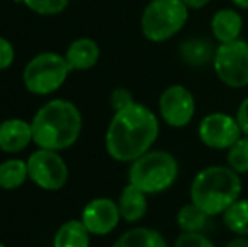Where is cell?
<instances>
[{
  "label": "cell",
  "mask_w": 248,
  "mask_h": 247,
  "mask_svg": "<svg viewBox=\"0 0 248 247\" xmlns=\"http://www.w3.org/2000/svg\"><path fill=\"white\" fill-rule=\"evenodd\" d=\"M69 73L71 68L62 54L52 51L39 53L24 68V86L32 95L46 97L64 85Z\"/></svg>",
  "instance_id": "obj_6"
},
{
  "label": "cell",
  "mask_w": 248,
  "mask_h": 247,
  "mask_svg": "<svg viewBox=\"0 0 248 247\" xmlns=\"http://www.w3.org/2000/svg\"><path fill=\"white\" fill-rule=\"evenodd\" d=\"M134 102L135 100L132 92L128 88H124V86H118L110 93V105L113 109V112H118V110L125 109V107L132 105Z\"/></svg>",
  "instance_id": "obj_25"
},
{
  "label": "cell",
  "mask_w": 248,
  "mask_h": 247,
  "mask_svg": "<svg viewBox=\"0 0 248 247\" xmlns=\"http://www.w3.org/2000/svg\"><path fill=\"white\" fill-rule=\"evenodd\" d=\"M147 197L149 195L144 193L140 188L128 183L122 190L117 201L118 208H120L122 220H125L127 224H137V222H140L147 215V208H149Z\"/></svg>",
  "instance_id": "obj_15"
},
{
  "label": "cell",
  "mask_w": 248,
  "mask_h": 247,
  "mask_svg": "<svg viewBox=\"0 0 248 247\" xmlns=\"http://www.w3.org/2000/svg\"><path fill=\"white\" fill-rule=\"evenodd\" d=\"M29 180L46 191H58L66 186L69 169L59 151L39 148L27 158Z\"/></svg>",
  "instance_id": "obj_8"
},
{
  "label": "cell",
  "mask_w": 248,
  "mask_h": 247,
  "mask_svg": "<svg viewBox=\"0 0 248 247\" xmlns=\"http://www.w3.org/2000/svg\"><path fill=\"white\" fill-rule=\"evenodd\" d=\"M14 60H16V49H14L12 43L0 36V71L10 68Z\"/></svg>",
  "instance_id": "obj_26"
},
{
  "label": "cell",
  "mask_w": 248,
  "mask_h": 247,
  "mask_svg": "<svg viewBox=\"0 0 248 247\" xmlns=\"http://www.w3.org/2000/svg\"><path fill=\"white\" fill-rule=\"evenodd\" d=\"M183 2L186 3V7L189 10H199V9H202V7L208 5L211 0H183Z\"/></svg>",
  "instance_id": "obj_29"
},
{
  "label": "cell",
  "mask_w": 248,
  "mask_h": 247,
  "mask_svg": "<svg viewBox=\"0 0 248 247\" xmlns=\"http://www.w3.org/2000/svg\"><path fill=\"white\" fill-rule=\"evenodd\" d=\"M209 217L193 201L183 205L176 215V224L181 232H204L209 225Z\"/></svg>",
  "instance_id": "obj_19"
},
{
  "label": "cell",
  "mask_w": 248,
  "mask_h": 247,
  "mask_svg": "<svg viewBox=\"0 0 248 247\" xmlns=\"http://www.w3.org/2000/svg\"><path fill=\"white\" fill-rule=\"evenodd\" d=\"M79 220L85 224L92 235L103 237V235L111 234L118 227L122 215L117 201L107 197H98L85 205Z\"/></svg>",
  "instance_id": "obj_11"
},
{
  "label": "cell",
  "mask_w": 248,
  "mask_h": 247,
  "mask_svg": "<svg viewBox=\"0 0 248 247\" xmlns=\"http://www.w3.org/2000/svg\"><path fill=\"white\" fill-rule=\"evenodd\" d=\"M111 247H169L166 237L150 227H134L124 232Z\"/></svg>",
  "instance_id": "obj_16"
},
{
  "label": "cell",
  "mask_w": 248,
  "mask_h": 247,
  "mask_svg": "<svg viewBox=\"0 0 248 247\" xmlns=\"http://www.w3.org/2000/svg\"><path fill=\"white\" fill-rule=\"evenodd\" d=\"M211 65L225 86L233 90L248 86V43L242 37L232 43L218 44Z\"/></svg>",
  "instance_id": "obj_7"
},
{
  "label": "cell",
  "mask_w": 248,
  "mask_h": 247,
  "mask_svg": "<svg viewBox=\"0 0 248 247\" xmlns=\"http://www.w3.org/2000/svg\"><path fill=\"white\" fill-rule=\"evenodd\" d=\"M0 247H7L5 244H2V242H0Z\"/></svg>",
  "instance_id": "obj_31"
},
{
  "label": "cell",
  "mask_w": 248,
  "mask_h": 247,
  "mask_svg": "<svg viewBox=\"0 0 248 247\" xmlns=\"http://www.w3.org/2000/svg\"><path fill=\"white\" fill-rule=\"evenodd\" d=\"M226 165L238 175L248 173V137L242 135L232 148L226 151Z\"/></svg>",
  "instance_id": "obj_22"
},
{
  "label": "cell",
  "mask_w": 248,
  "mask_h": 247,
  "mask_svg": "<svg viewBox=\"0 0 248 247\" xmlns=\"http://www.w3.org/2000/svg\"><path fill=\"white\" fill-rule=\"evenodd\" d=\"M242 135L236 117L226 112L208 114L198 125V139L201 144L215 151H228Z\"/></svg>",
  "instance_id": "obj_10"
},
{
  "label": "cell",
  "mask_w": 248,
  "mask_h": 247,
  "mask_svg": "<svg viewBox=\"0 0 248 247\" xmlns=\"http://www.w3.org/2000/svg\"><path fill=\"white\" fill-rule=\"evenodd\" d=\"M216 48L211 46V43L202 37L187 39L181 46V56L191 66H204L206 63H213Z\"/></svg>",
  "instance_id": "obj_21"
},
{
  "label": "cell",
  "mask_w": 248,
  "mask_h": 247,
  "mask_svg": "<svg viewBox=\"0 0 248 247\" xmlns=\"http://www.w3.org/2000/svg\"><path fill=\"white\" fill-rule=\"evenodd\" d=\"M223 224L232 234L248 237V198L240 197L221 215Z\"/></svg>",
  "instance_id": "obj_20"
},
{
  "label": "cell",
  "mask_w": 248,
  "mask_h": 247,
  "mask_svg": "<svg viewBox=\"0 0 248 247\" xmlns=\"http://www.w3.org/2000/svg\"><path fill=\"white\" fill-rule=\"evenodd\" d=\"M223 247H248V237H243V235H236L232 241H228Z\"/></svg>",
  "instance_id": "obj_28"
},
{
  "label": "cell",
  "mask_w": 248,
  "mask_h": 247,
  "mask_svg": "<svg viewBox=\"0 0 248 247\" xmlns=\"http://www.w3.org/2000/svg\"><path fill=\"white\" fill-rule=\"evenodd\" d=\"M32 12L39 16H58L64 12L69 0H19Z\"/></svg>",
  "instance_id": "obj_23"
},
{
  "label": "cell",
  "mask_w": 248,
  "mask_h": 247,
  "mask_svg": "<svg viewBox=\"0 0 248 247\" xmlns=\"http://www.w3.org/2000/svg\"><path fill=\"white\" fill-rule=\"evenodd\" d=\"M189 9L183 0H150L140 17V29L150 43H166L183 31Z\"/></svg>",
  "instance_id": "obj_5"
},
{
  "label": "cell",
  "mask_w": 248,
  "mask_h": 247,
  "mask_svg": "<svg viewBox=\"0 0 248 247\" xmlns=\"http://www.w3.org/2000/svg\"><path fill=\"white\" fill-rule=\"evenodd\" d=\"M172 247H216L204 232H181Z\"/></svg>",
  "instance_id": "obj_24"
},
{
  "label": "cell",
  "mask_w": 248,
  "mask_h": 247,
  "mask_svg": "<svg viewBox=\"0 0 248 247\" xmlns=\"http://www.w3.org/2000/svg\"><path fill=\"white\" fill-rule=\"evenodd\" d=\"M92 234L81 220H68L56 231L52 247H90Z\"/></svg>",
  "instance_id": "obj_17"
},
{
  "label": "cell",
  "mask_w": 248,
  "mask_h": 247,
  "mask_svg": "<svg viewBox=\"0 0 248 247\" xmlns=\"http://www.w3.org/2000/svg\"><path fill=\"white\" fill-rule=\"evenodd\" d=\"M233 5L238 7V9L242 10H248V0H232Z\"/></svg>",
  "instance_id": "obj_30"
},
{
  "label": "cell",
  "mask_w": 248,
  "mask_h": 247,
  "mask_svg": "<svg viewBox=\"0 0 248 247\" xmlns=\"http://www.w3.org/2000/svg\"><path fill=\"white\" fill-rule=\"evenodd\" d=\"M160 132V120L144 103L132 105L113 114L105 132V149L118 163L135 161L154 148Z\"/></svg>",
  "instance_id": "obj_1"
},
{
  "label": "cell",
  "mask_w": 248,
  "mask_h": 247,
  "mask_svg": "<svg viewBox=\"0 0 248 247\" xmlns=\"http://www.w3.org/2000/svg\"><path fill=\"white\" fill-rule=\"evenodd\" d=\"M29 178L27 161L19 158H10L0 163V188L2 190H17Z\"/></svg>",
  "instance_id": "obj_18"
},
{
  "label": "cell",
  "mask_w": 248,
  "mask_h": 247,
  "mask_svg": "<svg viewBox=\"0 0 248 247\" xmlns=\"http://www.w3.org/2000/svg\"><path fill=\"white\" fill-rule=\"evenodd\" d=\"M243 31V17L235 9H219L211 17V34L218 44L240 39Z\"/></svg>",
  "instance_id": "obj_13"
},
{
  "label": "cell",
  "mask_w": 248,
  "mask_h": 247,
  "mask_svg": "<svg viewBox=\"0 0 248 247\" xmlns=\"http://www.w3.org/2000/svg\"><path fill=\"white\" fill-rule=\"evenodd\" d=\"M242 175L228 165H211L199 169L189 186V201L209 217H218L242 197Z\"/></svg>",
  "instance_id": "obj_3"
},
{
  "label": "cell",
  "mask_w": 248,
  "mask_h": 247,
  "mask_svg": "<svg viewBox=\"0 0 248 247\" xmlns=\"http://www.w3.org/2000/svg\"><path fill=\"white\" fill-rule=\"evenodd\" d=\"M128 183L140 188L147 195L167 191L179 178V161L169 151L150 149L130 163Z\"/></svg>",
  "instance_id": "obj_4"
},
{
  "label": "cell",
  "mask_w": 248,
  "mask_h": 247,
  "mask_svg": "<svg viewBox=\"0 0 248 247\" xmlns=\"http://www.w3.org/2000/svg\"><path fill=\"white\" fill-rule=\"evenodd\" d=\"M34 142L32 125L22 119H7L0 124V151L17 154Z\"/></svg>",
  "instance_id": "obj_12"
},
{
  "label": "cell",
  "mask_w": 248,
  "mask_h": 247,
  "mask_svg": "<svg viewBox=\"0 0 248 247\" xmlns=\"http://www.w3.org/2000/svg\"><path fill=\"white\" fill-rule=\"evenodd\" d=\"M71 71H86L92 69L100 60V46L90 37L75 39L68 46L64 54Z\"/></svg>",
  "instance_id": "obj_14"
},
{
  "label": "cell",
  "mask_w": 248,
  "mask_h": 247,
  "mask_svg": "<svg viewBox=\"0 0 248 247\" xmlns=\"http://www.w3.org/2000/svg\"><path fill=\"white\" fill-rule=\"evenodd\" d=\"M235 117H236V120H238L240 129H242V134L248 137V97H245V99L242 100V103H240L238 109H236Z\"/></svg>",
  "instance_id": "obj_27"
},
{
  "label": "cell",
  "mask_w": 248,
  "mask_h": 247,
  "mask_svg": "<svg viewBox=\"0 0 248 247\" xmlns=\"http://www.w3.org/2000/svg\"><path fill=\"white\" fill-rule=\"evenodd\" d=\"M159 119L172 129L187 127L196 114V99L187 86L176 83L170 85L159 97Z\"/></svg>",
  "instance_id": "obj_9"
},
{
  "label": "cell",
  "mask_w": 248,
  "mask_h": 247,
  "mask_svg": "<svg viewBox=\"0 0 248 247\" xmlns=\"http://www.w3.org/2000/svg\"><path fill=\"white\" fill-rule=\"evenodd\" d=\"M31 125L34 144H37V148L64 151L78 142L83 129V117L73 102L56 99L37 110Z\"/></svg>",
  "instance_id": "obj_2"
}]
</instances>
